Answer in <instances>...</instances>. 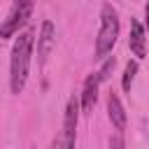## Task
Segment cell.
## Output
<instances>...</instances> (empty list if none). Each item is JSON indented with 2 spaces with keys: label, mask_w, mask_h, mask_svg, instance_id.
I'll list each match as a JSON object with an SVG mask.
<instances>
[{
  "label": "cell",
  "mask_w": 149,
  "mask_h": 149,
  "mask_svg": "<svg viewBox=\"0 0 149 149\" xmlns=\"http://www.w3.org/2000/svg\"><path fill=\"white\" fill-rule=\"evenodd\" d=\"M33 47H35V33H33V28H26V30H21L14 37L12 54H9V91L14 95L23 93V88L28 84Z\"/></svg>",
  "instance_id": "6da1fadb"
},
{
  "label": "cell",
  "mask_w": 149,
  "mask_h": 149,
  "mask_svg": "<svg viewBox=\"0 0 149 149\" xmlns=\"http://www.w3.org/2000/svg\"><path fill=\"white\" fill-rule=\"evenodd\" d=\"M119 30H121V23H119V12L114 5L105 2L100 7V28H98V37H95V58H107L119 40Z\"/></svg>",
  "instance_id": "7a4b0ae2"
},
{
  "label": "cell",
  "mask_w": 149,
  "mask_h": 149,
  "mask_svg": "<svg viewBox=\"0 0 149 149\" xmlns=\"http://www.w3.org/2000/svg\"><path fill=\"white\" fill-rule=\"evenodd\" d=\"M37 0H12V7L5 16V21L0 23V40H12L16 37L30 21L33 9H35Z\"/></svg>",
  "instance_id": "3957f363"
},
{
  "label": "cell",
  "mask_w": 149,
  "mask_h": 149,
  "mask_svg": "<svg viewBox=\"0 0 149 149\" xmlns=\"http://www.w3.org/2000/svg\"><path fill=\"white\" fill-rule=\"evenodd\" d=\"M79 95H70L65 102V112H63V128L58 133L63 149H74L77 142V123H79Z\"/></svg>",
  "instance_id": "277c9868"
},
{
  "label": "cell",
  "mask_w": 149,
  "mask_h": 149,
  "mask_svg": "<svg viewBox=\"0 0 149 149\" xmlns=\"http://www.w3.org/2000/svg\"><path fill=\"white\" fill-rule=\"evenodd\" d=\"M54 44H56V26L49 19H44L40 26V35H37V63H40V68L47 63Z\"/></svg>",
  "instance_id": "5b68a950"
},
{
  "label": "cell",
  "mask_w": 149,
  "mask_h": 149,
  "mask_svg": "<svg viewBox=\"0 0 149 149\" xmlns=\"http://www.w3.org/2000/svg\"><path fill=\"white\" fill-rule=\"evenodd\" d=\"M100 77L98 72H91L86 79H84V86H81V93H79V109L84 114H91L95 102H98V91H100Z\"/></svg>",
  "instance_id": "8992f818"
},
{
  "label": "cell",
  "mask_w": 149,
  "mask_h": 149,
  "mask_svg": "<svg viewBox=\"0 0 149 149\" xmlns=\"http://www.w3.org/2000/svg\"><path fill=\"white\" fill-rule=\"evenodd\" d=\"M128 49L135 56V61H142L147 56V30L137 19H130V35H128Z\"/></svg>",
  "instance_id": "52a82bcc"
},
{
  "label": "cell",
  "mask_w": 149,
  "mask_h": 149,
  "mask_svg": "<svg viewBox=\"0 0 149 149\" xmlns=\"http://www.w3.org/2000/svg\"><path fill=\"white\" fill-rule=\"evenodd\" d=\"M107 116H109V121H112V126H114L116 133H123L126 130V123H128L126 109H123L121 98L114 91H109V95H107Z\"/></svg>",
  "instance_id": "ba28073f"
},
{
  "label": "cell",
  "mask_w": 149,
  "mask_h": 149,
  "mask_svg": "<svg viewBox=\"0 0 149 149\" xmlns=\"http://www.w3.org/2000/svg\"><path fill=\"white\" fill-rule=\"evenodd\" d=\"M137 70H140V63H137L135 58H130V61L126 63V68H123V74H121V88H123V93H130Z\"/></svg>",
  "instance_id": "9c48e42d"
},
{
  "label": "cell",
  "mask_w": 149,
  "mask_h": 149,
  "mask_svg": "<svg viewBox=\"0 0 149 149\" xmlns=\"http://www.w3.org/2000/svg\"><path fill=\"white\" fill-rule=\"evenodd\" d=\"M105 63H102V68L100 70H95L98 72V77H100V81H105V79H109V72L114 70V65H116V58L114 56H107V58H102Z\"/></svg>",
  "instance_id": "30bf717a"
},
{
  "label": "cell",
  "mask_w": 149,
  "mask_h": 149,
  "mask_svg": "<svg viewBox=\"0 0 149 149\" xmlns=\"http://www.w3.org/2000/svg\"><path fill=\"white\" fill-rule=\"evenodd\" d=\"M107 149H126V142H123L121 133H116V135H109V140H107Z\"/></svg>",
  "instance_id": "8fae6325"
},
{
  "label": "cell",
  "mask_w": 149,
  "mask_h": 149,
  "mask_svg": "<svg viewBox=\"0 0 149 149\" xmlns=\"http://www.w3.org/2000/svg\"><path fill=\"white\" fill-rule=\"evenodd\" d=\"M144 30L149 33V0H147V7H144Z\"/></svg>",
  "instance_id": "7c38bea8"
},
{
  "label": "cell",
  "mask_w": 149,
  "mask_h": 149,
  "mask_svg": "<svg viewBox=\"0 0 149 149\" xmlns=\"http://www.w3.org/2000/svg\"><path fill=\"white\" fill-rule=\"evenodd\" d=\"M51 149H63V144H61V137H58V135L51 140Z\"/></svg>",
  "instance_id": "4fadbf2b"
},
{
  "label": "cell",
  "mask_w": 149,
  "mask_h": 149,
  "mask_svg": "<svg viewBox=\"0 0 149 149\" xmlns=\"http://www.w3.org/2000/svg\"><path fill=\"white\" fill-rule=\"evenodd\" d=\"M33 149H35V147H33Z\"/></svg>",
  "instance_id": "5bb4252c"
}]
</instances>
